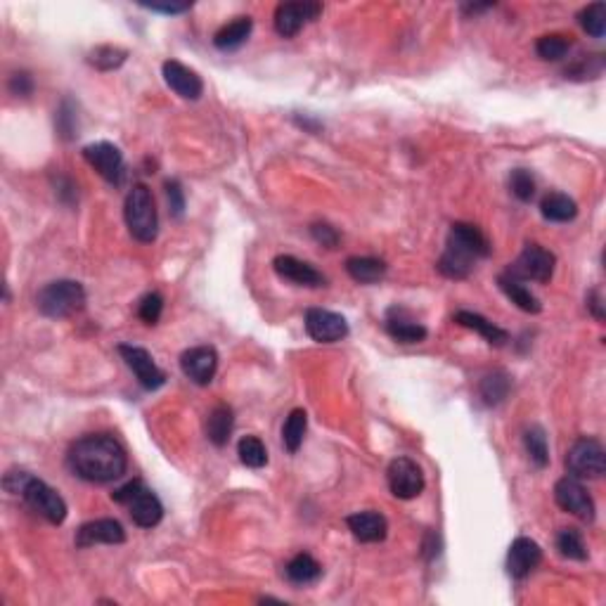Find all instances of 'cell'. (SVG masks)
<instances>
[{
    "mask_svg": "<svg viewBox=\"0 0 606 606\" xmlns=\"http://www.w3.org/2000/svg\"><path fill=\"white\" fill-rule=\"evenodd\" d=\"M69 469L88 484H112L129 469V455L110 434H90L69 448Z\"/></svg>",
    "mask_w": 606,
    "mask_h": 606,
    "instance_id": "obj_1",
    "label": "cell"
},
{
    "mask_svg": "<svg viewBox=\"0 0 606 606\" xmlns=\"http://www.w3.org/2000/svg\"><path fill=\"white\" fill-rule=\"evenodd\" d=\"M491 253V242L471 223H452L445 242V252L438 259V273L450 279L469 278L474 263Z\"/></svg>",
    "mask_w": 606,
    "mask_h": 606,
    "instance_id": "obj_2",
    "label": "cell"
},
{
    "mask_svg": "<svg viewBox=\"0 0 606 606\" xmlns=\"http://www.w3.org/2000/svg\"><path fill=\"white\" fill-rule=\"evenodd\" d=\"M3 488H5L7 493H12V495H21V500H24L36 514H41L48 524L53 526L64 524V519H67L69 511L64 497H62L55 488H50L46 481H41V478L31 477L29 471L10 469L5 474V478H3Z\"/></svg>",
    "mask_w": 606,
    "mask_h": 606,
    "instance_id": "obj_3",
    "label": "cell"
},
{
    "mask_svg": "<svg viewBox=\"0 0 606 606\" xmlns=\"http://www.w3.org/2000/svg\"><path fill=\"white\" fill-rule=\"evenodd\" d=\"M123 219L129 225V232L133 239L152 245L159 235V216L152 190L145 183H136L126 195V204H123Z\"/></svg>",
    "mask_w": 606,
    "mask_h": 606,
    "instance_id": "obj_4",
    "label": "cell"
},
{
    "mask_svg": "<svg viewBox=\"0 0 606 606\" xmlns=\"http://www.w3.org/2000/svg\"><path fill=\"white\" fill-rule=\"evenodd\" d=\"M112 500L123 504L129 510L133 524L140 526V528H154L164 519V504L140 478H133L121 488H116L112 493Z\"/></svg>",
    "mask_w": 606,
    "mask_h": 606,
    "instance_id": "obj_5",
    "label": "cell"
},
{
    "mask_svg": "<svg viewBox=\"0 0 606 606\" xmlns=\"http://www.w3.org/2000/svg\"><path fill=\"white\" fill-rule=\"evenodd\" d=\"M36 306L46 318H69V315L79 313L86 306V289L81 282L76 279H55L38 292L36 296Z\"/></svg>",
    "mask_w": 606,
    "mask_h": 606,
    "instance_id": "obj_6",
    "label": "cell"
},
{
    "mask_svg": "<svg viewBox=\"0 0 606 606\" xmlns=\"http://www.w3.org/2000/svg\"><path fill=\"white\" fill-rule=\"evenodd\" d=\"M566 469L573 478H602L606 471V452L597 438H578L566 452Z\"/></svg>",
    "mask_w": 606,
    "mask_h": 606,
    "instance_id": "obj_7",
    "label": "cell"
},
{
    "mask_svg": "<svg viewBox=\"0 0 606 606\" xmlns=\"http://www.w3.org/2000/svg\"><path fill=\"white\" fill-rule=\"evenodd\" d=\"M554 268H557V256L540 245H526L524 252L519 253V259L507 268V273L514 275L521 282H540V285H547L554 275Z\"/></svg>",
    "mask_w": 606,
    "mask_h": 606,
    "instance_id": "obj_8",
    "label": "cell"
},
{
    "mask_svg": "<svg viewBox=\"0 0 606 606\" xmlns=\"http://www.w3.org/2000/svg\"><path fill=\"white\" fill-rule=\"evenodd\" d=\"M386 481L388 491L394 493V497H398V500H415V497L422 495L424 486H427L422 467L410 457L391 460L386 469Z\"/></svg>",
    "mask_w": 606,
    "mask_h": 606,
    "instance_id": "obj_9",
    "label": "cell"
},
{
    "mask_svg": "<svg viewBox=\"0 0 606 606\" xmlns=\"http://www.w3.org/2000/svg\"><path fill=\"white\" fill-rule=\"evenodd\" d=\"M554 502L580 521H594V500L580 484V478L564 477L554 486Z\"/></svg>",
    "mask_w": 606,
    "mask_h": 606,
    "instance_id": "obj_10",
    "label": "cell"
},
{
    "mask_svg": "<svg viewBox=\"0 0 606 606\" xmlns=\"http://www.w3.org/2000/svg\"><path fill=\"white\" fill-rule=\"evenodd\" d=\"M83 159L88 162L100 176L112 185H121L126 166H123V154L114 143L100 140V143H90L83 147Z\"/></svg>",
    "mask_w": 606,
    "mask_h": 606,
    "instance_id": "obj_11",
    "label": "cell"
},
{
    "mask_svg": "<svg viewBox=\"0 0 606 606\" xmlns=\"http://www.w3.org/2000/svg\"><path fill=\"white\" fill-rule=\"evenodd\" d=\"M306 332L318 344H336L348 336V322L344 315L325 311V308H308L306 311Z\"/></svg>",
    "mask_w": 606,
    "mask_h": 606,
    "instance_id": "obj_12",
    "label": "cell"
},
{
    "mask_svg": "<svg viewBox=\"0 0 606 606\" xmlns=\"http://www.w3.org/2000/svg\"><path fill=\"white\" fill-rule=\"evenodd\" d=\"M119 353H121V358L126 361V365L133 369V375H136V379L140 382V386L147 388V391H157V388L164 386L166 384L164 369L157 368V362H154V358L150 355V351H145V348L140 346H133V344H121V346H119Z\"/></svg>",
    "mask_w": 606,
    "mask_h": 606,
    "instance_id": "obj_13",
    "label": "cell"
},
{
    "mask_svg": "<svg viewBox=\"0 0 606 606\" xmlns=\"http://www.w3.org/2000/svg\"><path fill=\"white\" fill-rule=\"evenodd\" d=\"M320 12V3H308V0H301V3H279L275 7V31L282 38H294L303 29L306 21L318 20Z\"/></svg>",
    "mask_w": 606,
    "mask_h": 606,
    "instance_id": "obj_14",
    "label": "cell"
},
{
    "mask_svg": "<svg viewBox=\"0 0 606 606\" xmlns=\"http://www.w3.org/2000/svg\"><path fill=\"white\" fill-rule=\"evenodd\" d=\"M180 369L183 375L195 382L197 386H209L219 369V353L212 346H195L187 348L180 355Z\"/></svg>",
    "mask_w": 606,
    "mask_h": 606,
    "instance_id": "obj_15",
    "label": "cell"
},
{
    "mask_svg": "<svg viewBox=\"0 0 606 606\" xmlns=\"http://www.w3.org/2000/svg\"><path fill=\"white\" fill-rule=\"evenodd\" d=\"M126 543V531L116 519H95L83 524L76 531V547H95V545H123Z\"/></svg>",
    "mask_w": 606,
    "mask_h": 606,
    "instance_id": "obj_16",
    "label": "cell"
},
{
    "mask_svg": "<svg viewBox=\"0 0 606 606\" xmlns=\"http://www.w3.org/2000/svg\"><path fill=\"white\" fill-rule=\"evenodd\" d=\"M162 74H164V81L178 97L183 100H199L202 93H204V81L202 76L195 71V69L185 67L183 62L178 60H166L164 67H162Z\"/></svg>",
    "mask_w": 606,
    "mask_h": 606,
    "instance_id": "obj_17",
    "label": "cell"
},
{
    "mask_svg": "<svg viewBox=\"0 0 606 606\" xmlns=\"http://www.w3.org/2000/svg\"><path fill=\"white\" fill-rule=\"evenodd\" d=\"M540 561H543V550L538 543L526 535H519L507 552V573L511 578L524 580L538 569Z\"/></svg>",
    "mask_w": 606,
    "mask_h": 606,
    "instance_id": "obj_18",
    "label": "cell"
},
{
    "mask_svg": "<svg viewBox=\"0 0 606 606\" xmlns=\"http://www.w3.org/2000/svg\"><path fill=\"white\" fill-rule=\"evenodd\" d=\"M273 268L279 278L286 279V282H292V285L296 286H313L315 289V286L328 285V279H325V275H322L320 270H315L311 263L296 259V256H289V253L278 256V259L273 261Z\"/></svg>",
    "mask_w": 606,
    "mask_h": 606,
    "instance_id": "obj_19",
    "label": "cell"
},
{
    "mask_svg": "<svg viewBox=\"0 0 606 606\" xmlns=\"http://www.w3.org/2000/svg\"><path fill=\"white\" fill-rule=\"evenodd\" d=\"M348 531L353 533L358 543H382L388 533V521L379 511H355L346 517Z\"/></svg>",
    "mask_w": 606,
    "mask_h": 606,
    "instance_id": "obj_20",
    "label": "cell"
},
{
    "mask_svg": "<svg viewBox=\"0 0 606 606\" xmlns=\"http://www.w3.org/2000/svg\"><path fill=\"white\" fill-rule=\"evenodd\" d=\"M384 329H386L388 336L394 341H398V344H422V341L429 336V332H427V328H424L422 322L408 318V313L401 311V308H391V311H388Z\"/></svg>",
    "mask_w": 606,
    "mask_h": 606,
    "instance_id": "obj_21",
    "label": "cell"
},
{
    "mask_svg": "<svg viewBox=\"0 0 606 606\" xmlns=\"http://www.w3.org/2000/svg\"><path fill=\"white\" fill-rule=\"evenodd\" d=\"M497 285H500V289H502V294L507 296V299L514 303L517 308H521L524 313H540L543 311V306H540L538 296L526 286V282H521V279H517L514 275H510L507 270L504 273L497 275Z\"/></svg>",
    "mask_w": 606,
    "mask_h": 606,
    "instance_id": "obj_22",
    "label": "cell"
},
{
    "mask_svg": "<svg viewBox=\"0 0 606 606\" xmlns=\"http://www.w3.org/2000/svg\"><path fill=\"white\" fill-rule=\"evenodd\" d=\"M455 322L457 325H462V328L471 329V332L481 334V336H484V339L495 348L504 346V344L510 341V334L504 332L502 328H497L495 322L486 320L484 315L471 313V311H457Z\"/></svg>",
    "mask_w": 606,
    "mask_h": 606,
    "instance_id": "obj_23",
    "label": "cell"
},
{
    "mask_svg": "<svg viewBox=\"0 0 606 606\" xmlns=\"http://www.w3.org/2000/svg\"><path fill=\"white\" fill-rule=\"evenodd\" d=\"M253 31V20L252 17H237L232 20L230 24H225L223 29H219V34L213 36V46L223 53H230V50L242 48L249 36Z\"/></svg>",
    "mask_w": 606,
    "mask_h": 606,
    "instance_id": "obj_24",
    "label": "cell"
},
{
    "mask_svg": "<svg viewBox=\"0 0 606 606\" xmlns=\"http://www.w3.org/2000/svg\"><path fill=\"white\" fill-rule=\"evenodd\" d=\"M232 427H235V415H232L230 405H216V408L209 412L206 417V438L216 445V448H223L228 445L232 436Z\"/></svg>",
    "mask_w": 606,
    "mask_h": 606,
    "instance_id": "obj_25",
    "label": "cell"
},
{
    "mask_svg": "<svg viewBox=\"0 0 606 606\" xmlns=\"http://www.w3.org/2000/svg\"><path fill=\"white\" fill-rule=\"evenodd\" d=\"M388 266L382 259H372V256H351L346 261L348 278L358 282V285H375L384 279Z\"/></svg>",
    "mask_w": 606,
    "mask_h": 606,
    "instance_id": "obj_26",
    "label": "cell"
},
{
    "mask_svg": "<svg viewBox=\"0 0 606 606\" xmlns=\"http://www.w3.org/2000/svg\"><path fill=\"white\" fill-rule=\"evenodd\" d=\"M540 213L543 219L550 223H569L578 216V204L573 202L569 195L561 192H550L543 202H540Z\"/></svg>",
    "mask_w": 606,
    "mask_h": 606,
    "instance_id": "obj_27",
    "label": "cell"
},
{
    "mask_svg": "<svg viewBox=\"0 0 606 606\" xmlns=\"http://www.w3.org/2000/svg\"><path fill=\"white\" fill-rule=\"evenodd\" d=\"M285 573L294 585H308V583H315V580L320 578L322 566L318 564L311 554L301 552V554H296V557L285 566Z\"/></svg>",
    "mask_w": 606,
    "mask_h": 606,
    "instance_id": "obj_28",
    "label": "cell"
},
{
    "mask_svg": "<svg viewBox=\"0 0 606 606\" xmlns=\"http://www.w3.org/2000/svg\"><path fill=\"white\" fill-rule=\"evenodd\" d=\"M306 429H308V415L306 410H292L289 417L285 419V427H282V443L289 452H299L301 443L306 438Z\"/></svg>",
    "mask_w": 606,
    "mask_h": 606,
    "instance_id": "obj_29",
    "label": "cell"
},
{
    "mask_svg": "<svg viewBox=\"0 0 606 606\" xmlns=\"http://www.w3.org/2000/svg\"><path fill=\"white\" fill-rule=\"evenodd\" d=\"M524 445L528 457H531V462L538 469H545L547 464H550V445H547V436L543 427H528L524 431Z\"/></svg>",
    "mask_w": 606,
    "mask_h": 606,
    "instance_id": "obj_30",
    "label": "cell"
},
{
    "mask_svg": "<svg viewBox=\"0 0 606 606\" xmlns=\"http://www.w3.org/2000/svg\"><path fill=\"white\" fill-rule=\"evenodd\" d=\"M511 386V379L504 372H491L478 384V394L484 398L486 405H500L507 398Z\"/></svg>",
    "mask_w": 606,
    "mask_h": 606,
    "instance_id": "obj_31",
    "label": "cell"
},
{
    "mask_svg": "<svg viewBox=\"0 0 606 606\" xmlns=\"http://www.w3.org/2000/svg\"><path fill=\"white\" fill-rule=\"evenodd\" d=\"M557 550L564 559H573V561H585L587 547L583 540V533L578 528H561L557 533Z\"/></svg>",
    "mask_w": 606,
    "mask_h": 606,
    "instance_id": "obj_32",
    "label": "cell"
},
{
    "mask_svg": "<svg viewBox=\"0 0 606 606\" xmlns=\"http://www.w3.org/2000/svg\"><path fill=\"white\" fill-rule=\"evenodd\" d=\"M237 455L249 469H263L268 464V450L263 441L256 436H245L237 443Z\"/></svg>",
    "mask_w": 606,
    "mask_h": 606,
    "instance_id": "obj_33",
    "label": "cell"
},
{
    "mask_svg": "<svg viewBox=\"0 0 606 606\" xmlns=\"http://www.w3.org/2000/svg\"><path fill=\"white\" fill-rule=\"evenodd\" d=\"M569 48H571V36H564V34L540 36L538 43H535V53H538L540 60H545V62L564 60Z\"/></svg>",
    "mask_w": 606,
    "mask_h": 606,
    "instance_id": "obj_34",
    "label": "cell"
},
{
    "mask_svg": "<svg viewBox=\"0 0 606 606\" xmlns=\"http://www.w3.org/2000/svg\"><path fill=\"white\" fill-rule=\"evenodd\" d=\"M578 21L587 36L602 38L606 34V3H593L585 10H580Z\"/></svg>",
    "mask_w": 606,
    "mask_h": 606,
    "instance_id": "obj_35",
    "label": "cell"
},
{
    "mask_svg": "<svg viewBox=\"0 0 606 606\" xmlns=\"http://www.w3.org/2000/svg\"><path fill=\"white\" fill-rule=\"evenodd\" d=\"M129 53L123 48H116V46H100L88 55L90 67L100 69V71H114L126 62Z\"/></svg>",
    "mask_w": 606,
    "mask_h": 606,
    "instance_id": "obj_36",
    "label": "cell"
},
{
    "mask_svg": "<svg viewBox=\"0 0 606 606\" xmlns=\"http://www.w3.org/2000/svg\"><path fill=\"white\" fill-rule=\"evenodd\" d=\"M162 313H164V296L159 292L145 294L140 303H137V318L145 325H157L162 320Z\"/></svg>",
    "mask_w": 606,
    "mask_h": 606,
    "instance_id": "obj_37",
    "label": "cell"
},
{
    "mask_svg": "<svg viewBox=\"0 0 606 606\" xmlns=\"http://www.w3.org/2000/svg\"><path fill=\"white\" fill-rule=\"evenodd\" d=\"M510 190L519 202H533V197H535V180H533L531 170L526 169L511 170Z\"/></svg>",
    "mask_w": 606,
    "mask_h": 606,
    "instance_id": "obj_38",
    "label": "cell"
},
{
    "mask_svg": "<svg viewBox=\"0 0 606 606\" xmlns=\"http://www.w3.org/2000/svg\"><path fill=\"white\" fill-rule=\"evenodd\" d=\"M79 130V121H76V110L74 104L64 100L62 107L57 110V133L62 136V140H71Z\"/></svg>",
    "mask_w": 606,
    "mask_h": 606,
    "instance_id": "obj_39",
    "label": "cell"
},
{
    "mask_svg": "<svg viewBox=\"0 0 606 606\" xmlns=\"http://www.w3.org/2000/svg\"><path fill=\"white\" fill-rule=\"evenodd\" d=\"M166 199H169L170 213H173L176 219H180L185 212V192L178 180H166Z\"/></svg>",
    "mask_w": 606,
    "mask_h": 606,
    "instance_id": "obj_40",
    "label": "cell"
},
{
    "mask_svg": "<svg viewBox=\"0 0 606 606\" xmlns=\"http://www.w3.org/2000/svg\"><path fill=\"white\" fill-rule=\"evenodd\" d=\"M10 93L17 97H29L34 93V79L29 71H17V74L10 76V83H7Z\"/></svg>",
    "mask_w": 606,
    "mask_h": 606,
    "instance_id": "obj_41",
    "label": "cell"
},
{
    "mask_svg": "<svg viewBox=\"0 0 606 606\" xmlns=\"http://www.w3.org/2000/svg\"><path fill=\"white\" fill-rule=\"evenodd\" d=\"M311 235H313V239L318 245L328 246V249H336V245H339V232L334 230L332 225L328 223L311 225Z\"/></svg>",
    "mask_w": 606,
    "mask_h": 606,
    "instance_id": "obj_42",
    "label": "cell"
},
{
    "mask_svg": "<svg viewBox=\"0 0 606 606\" xmlns=\"http://www.w3.org/2000/svg\"><path fill=\"white\" fill-rule=\"evenodd\" d=\"M143 7L152 10V12H164V14H183L192 7V3H145Z\"/></svg>",
    "mask_w": 606,
    "mask_h": 606,
    "instance_id": "obj_43",
    "label": "cell"
},
{
    "mask_svg": "<svg viewBox=\"0 0 606 606\" xmlns=\"http://www.w3.org/2000/svg\"><path fill=\"white\" fill-rule=\"evenodd\" d=\"M587 308L593 311V315L597 318V320H604V299H602V292L600 289H593V292L587 294Z\"/></svg>",
    "mask_w": 606,
    "mask_h": 606,
    "instance_id": "obj_44",
    "label": "cell"
}]
</instances>
